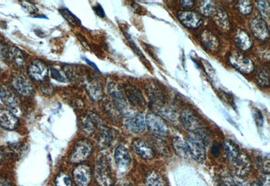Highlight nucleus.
Masks as SVG:
<instances>
[{
	"label": "nucleus",
	"mask_w": 270,
	"mask_h": 186,
	"mask_svg": "<svg viewBox=\"0 0 270 186\" xmlns=\"http://www.w3.org/2000/svg\"><path fill=\"white\" fill-rule=\"evenodd\" d=\"M95 178L99 186H113L114 180L109 162L105 156L97 158L95 165Z\"/></svg>",
	"instance_id": "1"
},
{
	"label": "nucleus",
	"mask_w": 270,
	"mask_h": 186,
	"mask_svg": "<svg viewBox=\"0 0 270 186\" xmlns=\"http://www.w3.org/2000/svg\"><path fill=\"white\" fill-rule=\"evenodd\" d=\"M108 91L113 97L116 106L118 109L119 111L122 112L123 115L126 117H130L135 115V113H134L131 108L128 106V103L123 96L122 90L117 84L115 82H110L108 86Z\"/></svg>",
	"instance_id": "2"
},
{
	"label": "nucleus",
	"mask_w": 270,
	"mask_h": 186,
	"mask_svg": "<svg viewBox=\"0 0 270 186\" xmlns=\"http://www.w3.org/2000/svg\"><path fill=\"white\" fill-rule=\"evenodd\" d=\"M93 146L87 140L78 141L70 155L69 160L73 163H80L85 161L91 155Z\"/></svg>",
	"instance_id": "3"
},
{
	"label": "nucleus",
	"mask_w": 270,
	"mask_h": 186,
	"mask_svg": "<svg viewBox=\"0 0 270 186\" xmlns=\"http://www.w3.org/2000/svg\"><path fill=\"white\" fill-rule=\"evenodd\" d=\"M229 62L233 67L240 73L247 74L254 71L255 65L253 61L236 51H234L230 55Z\"/></svg>",
	"instance_id": "4"
},
{
	"label": "nucleus",
	"mask_w": 270,
	"mask_h": 186,
	"mask_svg": "<svg viewBox=\"0 0 270 186\" xmlns=\"http://www.w3.org/2000/svg\"><path fill=\"white\" fill-rule=\"evenodd\" d=\"M146 122L149 130L156 136H165L168 134V126L159 115L148 113L146 116Z\"/></svg>",
	"instance_id": "5"
},
{
	"label": "nucleus",
	"mask_w": 270,
	"mask_h": 186,
	"mask_svg": "<svg viewBox=\"0 0 270 186\" xmlns=\"http://www.w3.org/2000/svg\"><path fill=\"white\" fill-rule=\"evenodd\" d=\"M250 29L253 36L259 40L266 41L270 37L268 24L262 16H256L251 20Z\"/></svg>",
	"instance_id": "6"
},
{
	"label": "nucleus",
	"mask_w": 270,
	"mask_h": 186,
	"mask_svg": "<svg viewBox=\"0 0 270 186\" xmlns=\"http://www.w3.org/2000/svg\"><path fill=\"white\" fill-rule=\"evenodd\" d=\"M187 143L188 144L191 156L196 161L200 163H203L206 157V150L203 142L195 136H192Z\"/></svg>",
	"instance_id": "7"
},
{
	"label": "nucleus",
	"mask_w": 270,
	"mask_h": 186,
	"mask_svg": "<svg viewBox=\"0 0 270 186\" xmlns=\"http://www.w3.org/2000/svg\"><path fill=\"white\" fill-rule=\"evenodd\" d=\"M11 84H12L13 88L19 95L24 96V97H28L34 93V86L30 81L23 75H17L13 77Z\"/></svg>",
	"instance_id": "8"
},
{
	"label": "nucleus",
	"mask_w": 270,
	"mask_h": 186,
	"mask_svg": "<svg viewBox=\"0 0 270 186\" xmlns=\"http://www.w3.org/2000/svg\"><path fill=\"white\" fill-rule=\"evenodd\" d=\"M178 18L182 25L189 29H196L203 23V19L198 13L192 11H180Z\"/></svg>",
	"instance_id": "9"
},
{
	"label": "nucleus",
	"mask_w": 270,
	"mask_h": 186,
	"mask_svg": "<svg viewBox=\"0 0 270 186\" xmlns=\"http://www.w3.org/2000/svg\"><path fill=\"white\" fill-rule=\"evenodd\" d=\"M0 99L13 113H17L19 111V101L14 93L5 86L0 87Z\"/></svg>",
	"instance_id": "10"
},
{
	"label": "nucleus",
	"mask_w": 270,
	"mask_h": 186,
	"mask_svg": "<svg viewBox=\"0 0 270 186\" xmlns=\"http://www.w3.org/2000/svg\"><path fill=\"white\" fill-rule=\"evenodd\" d=\"M125 127L134 134H141L146 128V118L141 113H135L127 117L124 123Z\"/></svg>",
	"instance_id": "11"
},
{
	"label": "nucleus",
	"mask_w": 270,
	"mask_h": 186,
	"mask_svg": "<svg viewBox=\"0 0 270 186\" xmlns=\"http://www.w3.org/2000/svg\"><path fill=\"white\" fill-rule=\"evenodd\" d=\"M91 176V169L87 165H78L73 171V178L77 186H89Z\"/></svg>",
	"instance_id": "12"
},
{
	"label": "nucleus",
	"mask_w": 270,
	"mask_h": 186,
	"mask_svg": "<svg viewBox=\"0 0 270 186\" xmlns=\"http://www.w3.org/2000/svg\"><path fill=\"white\" fill-rule=\"evenodd\" d=\"M233 171L238 177L245 176L249 174L251 169V163L247 155L240 154L231 162Z\"/></svg>",
	"instance_id": "13"
},
{
	"label": "nucleus",
	"mask_w": 270,
	"mask_h": 186,
	"mask_svg": "<svg viewBox=\"0 0 270 186\" xmlns=\"http://www.w3.org/2000/svg\"><path fill=\"white\" fill-rule=\"evenodd\" d=\"M132 149L136 154L144 159H152L155 156V152L152 146L142 139L134 140L132 143Z\"/></svg>",
	"instance_id": "14"
},
{
	"label": "nucleus",
	"mask_w": 270,
	"mask_h": 186,
	"mask_svg": "<svg viewBox=\"0 0 270 186\" xmlns=\"http://www.w3.org/2000/svg\"><path fill=\"white\" fill-rule=\"evenodd\" d=\"M19 120L15 114L10 110L0 109V126L5 130H12L17 128Z\"/></svg>",
	"instance_id": "15"
},
{
	"label": "nucleus",
	"mask_w": 270,
	"mask_h": 186,
	"mask_svg": "<svg viewBox=\"0 0 270 186\" xmlns=\"http://www.w3.org/2000/svg\"><path fill=\"white\" fill-rule=\"evenodd\" d=\"M48 73L47 66L40 60H35L29 65L28 74L31 78L36 81H42Z\"/></svg>",
	"instance_id": "16"
},
{
	"label": "nucleus",
	"mask_w": 270,
	"mask_h": 186,
	"mask_svg": "<svg viewBox=\"0 0 270 186\" xmlns=\"http://www.w3.org/2000/svg\"><path fill=\"white\" fill-rule=\"evenodd\" d=\"M115 157L116 163L121 171H126L129 167L131 158L128 149L124 146L117 147L115 150Z\"/></svg>",
	"instance_id": "17"
},
{
	"label": "nucleus",
	"mask_w": 270,
	"mask_h": 186,
	"mask_svg": "<svg viewBox=\"0 0 270 186\" xmlns=\"http://www.w3.org/2000/svg\"><path fill=\"white\" fill-rule=\"evenodd\" d=\"M181 120L183 126L191 132H195L201 129L199 120L194 114L189 110H184L182 112Z\"/></svg>",
	"instance_id": "18"
},
{
	"label": "nucleus",
	"mask_w": 270,
	"mask_h": 186,
	"mask_svg": "<svg viewBox=\"0 0 270 186\" xmlns=\"http://www.w3.org/2000/svg\"><path fill=\"white\" fill-rule=\"evenodd\" d=\"M125 93L130 104L135 107H142L145 105V99L142 93L135 86L127 85L125 88Z\"/></svg>",
	"instance_id": "19"
},
{
	"label": "nucleus",
	"mask_w": 270,
	"mask_h": 186,
	"mask_svg": "<svg viewBox=\"0 0 270 186\" xmlns=\"http://www.w3.org/2000/svg\"><path fill=\"white\" fill-rule=\"evenodd\" d=\"M202 43L204 46L212 52H216L220 48V40L214 33L208 30H205L201 34Z\"/></svg>",
	"instance_id": "20"
},
{
	"label": "nucleus",
	"mask_w": 270,
	"mask_h": 186,
	"mask_svg": "<svg viewBox=\"0 0 270 186\" xmlns=\"http://www.w3.org/2000/svg\"><path fill=\"white\" fill-rule=\"evenodd\" d=\"M85 88L89 97L93 101H100L104 97L102 86L96 80L88 81L85 83Z\"/></svg>",
	"instance_id": "21"
},
{
	"label": "nucleus",
	"mask_w": 270,
	"mask_h": 186,
	"mask_svg": "<svg viewBox=\"0 0 270 186\" xmlns=\"http://www.w3.org/2000/svg\"><path fill=\"white\" fill-rule=\"evenodd\" d=\"M235 43L242 51H247L252 47V40L244 30H238L235 35Z\"/></svg>",
	"instance_id": "22"
},
{
	"label": "nucleus",
	"mask_w": 270,
	"mask_h": 186,
	"mask_svg": "<svg viewBox=\"0 0 270 186\" xmlns=\"http://www.w3.org/2000/svg\"><path fill=\"white\" fill-rule=\"evenodd\" d=\"M172 145L178 155L183 158L191 157L188 144L181 138L176 137L172 140Z\"/></svg>",
	"instance_id": "23"
},
{
	"label": "nucleus",
	"mask_w": 270,
	"mask_h": 186,
	"mask_svg": "<svg viewBox=\"0 0 270 186\" xmlns=\"http://www.w3.org/2000/svg\"><path fill=\"white\" fill-rule=\"evenodd\" d=\"M113 141V134L111 130L106 126H102L98 138H97V143L98 146L100 149H107L111 145Z\"/></svg>",
	"instance_id": "24"
},
{
	"label": "nucleus",
	"mask_w": 270,
	"mask_h": 186,
	"mask_svg": "<svg viewBox=\"0 0 270 186\" xmlns=\"http://www.w3.org/2000/svg\"><path fill=\"white\" fill-rule=\"evenodd\" d=\"M146 186H167L161 175L155 171H151L147 175Z\"/></svg>",
	"instance_id": "25"
},
{
	"label": "nucleus",
	"mask_w": 270,
	"mask_h": 186,
	"mask_svg": "<svg viewBox=\"0 0 270 186\" xmlns=\"http://www.w3.org/2000/svg\"><path fill=\"white\" fill-rule=\"evenodd\" d=\"M224 150L228 158L232 162L240 154L238 147L232 141H226L223 143Z\"/></svg>",
	"instance_id": "26"
},
{
	"label": "nucleus",
	"mask_w": 270,
	"mask_h": 186,
	"mask_svg": "<svg viewBox=\"0 0 270 186\" xmlns=\"http://www.w3.org/2000/svg\"><path fill=\"white\" fill-rule=\"evenodd\" d=\"M97 123H98V121H97L96 116L94 114H91V115L90 114L82 121V128L86 133L91 134L93 133L96 128Z\"/></svg>",
	"instance_id": "27"
},
{
	"label": "nucleus",
	"mask_w": 270,
	"mask_h": 186,
	"mask_svg": "<svg viewBox=\"0 0 270 186\" xmlns=\"http://www.w3.org/2000/svg\"><path fill=\"white\" fill-rule=\"evenodd\" d=\"M200 9H201L202 14L207 17L214 16L218 12L216 3L213 1H209V0L201 1Z\"/></svg>",
	"instance_id": "28"
},
{
	"label": "nucleus",
	"mask_w": 270,
	"mask_h": 186,
	"mask_svg": "<svg viewBox=\"0 0 270 186\" xmlns=\"http://www.w3.org/2000/svg\"><path fill=\"white\" fill-rule=\"evenodd\" d=\"M8 56L16 65L22 66L25 64V59L22 51L16 47H12L9 50Z\"/></svg>",
	"instance_id": "29"
},
{
	"label": "nucleus",
	"mask_w": 270,
	"mask_h": 186,
	"mask_svg": "<svg viewBox=\"0 0 270 186\" xmlns=\"http://www.w3.org/2000/svg\"><path fill=\"white\" fill-rule=\"evenodd\" d=\"M257 82L262 87H268L270 85L269 72L264 68H260L258 70L256 74Z\"/></svg>",
	"instance_id": "30"
},
{
	"label": "nucleus",
	"mask_w": 270,
	"mask_h": 186,
	"mask_svg": "<svg viewBox=\"0 0 270 186\" xmlns=\"http://www.w3.org/2000/svg\"><path fill=\"white\" fill-rule=\"evenodd\" d=\"M215 16V21L218 26L221 27L222 29L225 30H229L230 29L229 20L228 19L227 16L224 12H217Z\"/></svg>",
	"instance_id": "31"
},
{
	"label": "nucleus",
	"mask_w": 270,
	"mask_h": 186,
	"mask_svg": "<svg viewBox=\"0 0 270 186\" xmlns=\"http://www.w3.org/2000/svg\"><path fill=\"white\" fill-rule=\"evenodd\" d=\"M238 10L243 15H248L252 12V3L251 1H247V0L239 1L238 3Z\"/></svg>",
	"instance_id": "32"
},
{
	"label": "nucleus",
	"mask_w": 270,
	"mask_h": 186,
	"mask_svg": "<svg viewBox=\"0 0 270 186\" xmlns=\"http://www.w3.org/2000/svg\"><path fill=\"white\" fill-rule=\"evenodd\" d=\"M60 12L61 13L62 16H63L68 22H69L71 25H78L80 24V20H79L78 18H77L76 16H75L71 11L68 10V9H61V10H60Z\"/></svg>",
	"instance_id": "33"
},
{
	"label": "nucleus",
	"mask_w": 270,
	"mask_h": 186,
	"mask_svg": "<svg viewBox=\"0 0 270 186\" xmlns=\"http://www.w3.org/2000/svg\"><path fill=\"white\" fill-rule=\"evenodd\" d=\"M55 182L56 186H72L71 179L65 173L59 174L55 180Z\"/></svg>",
	"instance_id": "34"
},
{
	"label": "nucleus",
	"mask_w": 270,
	"mask_h": 186,
	"mask_svg": "<svg viewBox=\"0 0 270 186\" xmlns=\"http://www.w3.org/2000/svg\"><path fill=\"white\" fill-rule=\"evenodd\" d=\"M257 3H258L257 4H258V8L260 11L261 14L264 17L269 18L270 14L269 2L268 1H258Z\"/></svg>",
	"instance_id": "35"
},
{
	"label": "nucleus",
	"mask_w": 270,
	"mask_h": 186,
	"mask_svg": "<svg viewBox=\"0 0 270 186\" xmlns=\"http://www.w3.org/2000/svg\"><path fill=\"white\" fill-rule=\"evenodd\" d=\"M258 166L261 171L265 174H269L270 173V158L269 157L260 158L258 160Z\"/></svg>",
	"instance_id": "36"
},
{
	"label": "nucleus",
	"mask_w": 270,
	"mask_h": 186,
	"mask_svg": "<svg viewBox=\"0 0 270 186\" xmlns=\"http://www.w3.org/2000/svg\"><path fill=\"white\" fill-rule=\"evenodd\" d=\"M270 179L269 174H265V176L261 177L256 181H255L251 186H270Z\"/></svg>",
	"instance_id": "37"
},
{
	"label": "nucleus",
	"mask_w": 270,
	"mask_h": 186,
	"mask_svg": "<svg viewBox=\"0 0 270 186\" xmlns=\"http://www.w3.org/2000/svg\"><path fill=\"white\" fill-rule=\"evenodd\" d=\"M51 75L53 78L59 81V82H66V78H64V75L60 73V71H57L55 68H51Z\"/></svg>",
	"instance_id": "38"
},
{
	"label": "nucleus",
	"mask_w": 270,
	"mask_h": 186,
	"mask_svg": "<svg viewBox=\"0 0 270 186\" xmlns=\"http://www.w3.org/2000/svg\"><path fill=\"white\" fill-rule=\"evenodd\" d=\"M9 50L7 46L2 43H0V60H3L8 56Z\"/></svg>",
	"instance_id": "39"
},
{
	"label": "nucleus",
	"mask_w": 270,
	"mask_h": 186,
	"mask_svg": "<svg viewBox=\"0 0 270 186\" xmlns=\"http://www.w3.org/2000/svg\"><path fill=\"white\" fill-rule=\"evenodd\" d=\"M235 186H251V184L247 183V182L244 181L240 178L234 179Z\"/></svg>",
	"instance_id": "40"
},
{
	"label": "nucleus",
	"mask_w": 270,
	"mask_h": 186,
	"mask_svg": "<svg viewBox=\"0 0 270 186\" xmlns=\"http://www.w3.org/2000/svg\"><path fill=\"white\" fill-rule=\"evenodd\" d=\"M94 10L97 15L100 16V17H104L105 12L104 9L102 8V7L100 4H97L96 6L94 7Z\"/></svg>",
	"instance_id": "41"
},
{
	"label": "nucleus",
	"mask_w": 270,
	"mask_h": 186,
	"mask_svg": "<svg viewBox=\"0 0 270 186\" xmlns=\"http://www.w3.org/2000/svg\"><path fill=\"white\" fill-rule=\"evenodd\" d=\"M23 5L25 9H27V10L30 11L31 12H35L37 11V8L34 5L30 4V3H27V1L24 3Z\"/></svg>",
	"instance_id": "42"
},
{
	"label": "nucleus",
	"mask_w": 270,
	"mask_h": 186,
	"mask_svg": "<svg viewBox=\"0 0 270 186\" xmlns=\"http://www.w3.org/2000/svg\"><path fill=\"white\" fill-rule=\"evenodd\" d=\"M181 4L183 5L184 7H187V8H189V7L192 6L194 4V1H191V0H184V1H181Z\"/></svg>",
	"instance_id": "43"
},
{
	"label": "nucleus",
	"mask_w": 270,
	"mask_h": 186,
	"mask_svg": "<svg viewBox=\"0 0 270 186\" xmlns=\"http://www.w3.org/2000/svg\"><path fill=\"white\" fill-rule=\"evenodd\" d=\"M0 186H12L6 179L0 178Z\"/></svg>",
	"instance_id": "44"
},
{
	"label": "nucleus",
	"mask_w": 270,
	"mask_h": 186,
	"mask_svg": "<svg viewBox=\"0 0 270 186\" xmlns=\"http://www.w3.org/2000/svg\"><path fill=\"white\" fill-rule=\"evenodd\" d=\"M218 151H219V147H218V143H215L212 147V152L214 154H218Z\"/></svg>",
	"instance_id": "45"
},
{
	"label": "nucleus",
	"mask_w": 270,
	"mask_h": 186,
	"mask_svg": "<svg viewBox=\"0 0 270 186\" xmlns=\"http://www.w3.org/2000/svg\"><path fill=\"white\" fill-rule=\"evenodd\" d=\"M86 62H87L88 64H89V65H91L93 66V68H95V69H96L97 71H99L98 68H97V66L95 65V64L93 63V62H91V61H89V60H87V59H85Z\"/></svg>",
	"instance_id": "46"
},
{
	"label": "nucleus",
	"mask_w": 270,
	"mask_h": 186,
	"mask_svg": "<svg viewBox=\"0 0 270 186\" xmlns=\"http://www.w3.org/2000/svg\"><path fill=\"white\" fill-rule=\"evenodd\" d=\"M3 156V152L1 150H0V164H1V161H2Z\"/></svg>",
	"instance_id": "47"
}]
</instances>
